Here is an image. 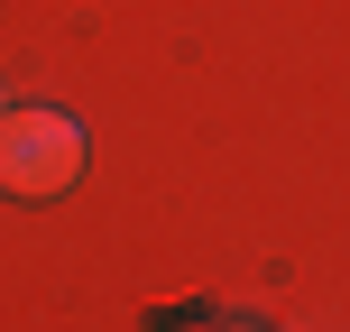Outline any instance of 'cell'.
Returning a JSON list of instances; mask_svg holds the SVG:
<instances>
[{
  "label": "cell",
  "mask_w": 350,
  "mask_h": 332,
  "mask_svg": "<svg viewBox=\"0 0 350 332\" xmlns=\"http://www.w3.org/2000/svg\"><path fill=\"white\" fill-rule=\"evenodd\" d=\"M83 175V120L74 111H46V102H10L0 111V185L46 203Z\"/></svg>",
  "instance_id": "cell-1"
},
{
  "label": "cell",
  "mask_w": 350,
  "mask_h": 332,
  "mask_svg": "<svg viewBox=\"0 0 350 332\" xmlns=\"http://www.w3.org/2000/svg\"><path fill=\"white\" fill-rule=\"evenodd\" d=\"M10 102H18V92H10V84H0V111H10Z\"/></svg>",
  "instance_id": "cell-2"
},
{
  "label": "cell",
  "mask_w": 350,
  "mask_h": 332,
  "mask_svg": "<svg viewBox=\"0 0 350 332\" xmlns=\"http://www.w3.org/2000/svg\"><path fill=\"white\" fill-rule=\"evenodd\" d=\"M221 332H249V323H221Z\"/></svg>",
  "instance_id": "cell-3"
}]
</instances>
